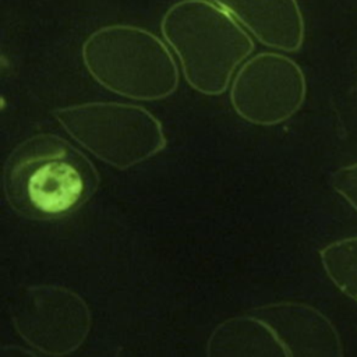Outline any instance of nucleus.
<instances>
[{"label":"nucleus","instance_id":"obj_3","mask_svg":"<svg viewBox=\"0 0 357 357\" xmlns=\"http://www.w3.org/2000/svg\"><path fill=\"white\" fill-rule=\"evenodd\" d=\"M81 56L100 86L127 99L160 100L178 86V67L170 50L142 26H100L84 40Z\"/></svg>","mask_w":357,"mask_h":357},{"label":"nucleus","instance_id":"obj_11","mask_svg":"<svg viewBox=\"0 0 357 357\" xmlns=\"http://www.w3.org/2000/svg\"><path fill=\"white\" fill-rule=\"evenodd\" d=\"M333 190L357 211V162L339 167L331 177Z\"/></svg>","mask_w":357,"mask_h":357},{"label":"nucleus","instance_id":"obj_1","mask_svg":"<svg viewBox=\"0 0 357 357\" xmlns=\"http://www.w3.org/2000/svg\"><path fill=\"white\" fill-rule=\"evenodd\" d=\"M99 183L89 158L50 132L20 142L3 169V190L10 208L32 220H54L74 213L93 197Z\"/></svg>","mask_w":357,"mask_h":357},{"label":"nucleus","instance_id":"obj_12","mask_svg":"<svg viewBox=\"0 0 357 357\" xmlns=\"http://www.w3.org/2000/svg\"><path fill=\"white\" fill-rule=\"evenodd\" d=\"M1 354L4 356H39V353L36 350H33L32 347L26 346V347H20V346H3L1 349Z\"/></svg>","mask_w":357,"mask_h":357},{"label":"nucleus","instance_id":"obj_6","mask_svg":"<svg viewBox=\"0 0 357 357\" xmlns=\"http://www.w3.org/2000/svg\"><path fill=\"white\" fill-rule=\"evenodd\" d=\"M305 93L304 73L293 59L262 52L237 70L230 86V103L247 123L276 126L298 112Z\"/></svg>","mask_w":357,"mask_h":357},{"label":"nucleus","instance_id":"obj_9","mask_svg":"<svg viewBox=\"0 0 357 357\" xmlns=\"http://www.w3.org/2000/svg\"><path fill=\"white\" fill-rule=\"evenodd\" d=\"M209 357H280L287 356L273 331L255 315L230 317L215 326L206 340Z\"/></svg>","mask_w":357,"mask_h":357},{"label":"nucleus","instance_id":"obj_4","mask_svg":"<svg viewBox=\"0 0 357 357\" xmlns=\"http://www.w3.org/2000/svg\"><path fill=\"white\" fill-rule=\"evenodd\" d=\"M53 116L77 144L119 170L139 165L166 146L160 121L139 105L86 102L57 107Z\"/></svg>","mask_w":357,"mask_h":357},{"label":"nucleus","instance_id":"obj_10","mask_svg":"<svg viewBox=\"0 0 357 357\" xmlns=\"http://www.w3.org/2000/svg\"><path fill=\"white\" fill-rule=\"evenodd\" d=\"M319 258L332 283L357 301V236L329 243L319 251Z\"/></svg>","mask_w":357,"mask_h":357},{"label":"nucleus","instance_id":"obj_2","mask_svg":"<svg viewBox=\"0 0 357 357\" xmlns=\"http://www.w3.org/2000/svg\"><path fill=\"white\" fill-rule=\"evenodd\" d=\"M160 31L187 84L208 96L223 93L254 50L244 26L213 0L173 3L162 17Z\"/></svg>","mask_w":357,"mask_h":357},{"label":"nucleus","instance_id":"obj_8","mask_svg":"<svg viewBox=\"0 0 357 357\" xmlns=\"http://www.w3.org/2000/svg\"><path fill=\"white\" fill-rule=\"evenodd\" d=\"M258 42L282 52H297L304 42V18L297 0H213Z\"/></svg>","mask_w":357,"mask_h":357},{"label":"nucleus","instance_id":"obj_5","mask_svg":"<svg viewBox=\"0 0 357 357\" xmlns=\"http://www.w3.org/2000/svg\"><path fill=\"white\" fill-rule=\"evenodd\" d=\"M15 332L43 356H67L86 340L92 314L88 303L60 284H31L17 291L10 305Z\"/></svg>","mask_w":357,"mask_h":357},{"label":"nucleus","instance_id":"obj_7","mask_svg":"<svg viewBox=\"0 0 357 357\" xmlns=\"http://www.w3.org/2000/svg\"><path fill=\"white\" fill-rule=\"evenodd\" d=\"M276 335L287 356L340 357V335L329 318L312 305L298 301H275L248 311Z\"/></svg>","mask_w":357,"mask_h":357}]
</instances>
